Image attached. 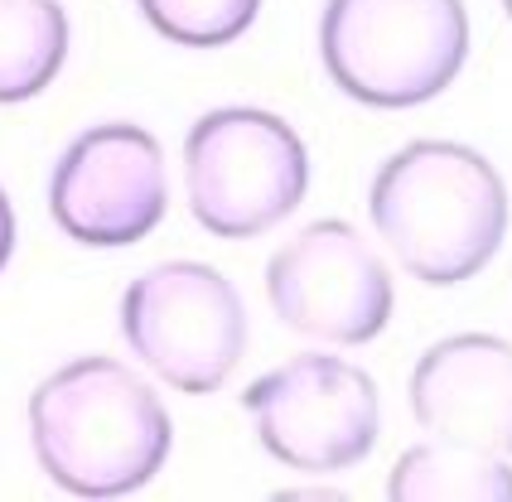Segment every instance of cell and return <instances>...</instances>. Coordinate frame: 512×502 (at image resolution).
Here are the masks:
<instances>
[{
	"mask_svg": "<svg viewBox=\"0 0 512 502\" xmlns=\"http://www.w3.org/2000/svg\"><path fill=\"white\" fill-rule=\"evenodd\" d=\"M29 445L63 493L126 498L165 469L174 420L131 363L87 353L29 391Z\"/></svg>",
	"mask_w": 512,
	"mask_h": 502,
	"instance_id": "6da1fadb",
	"label": "cell"
},
{
	"mask_svg": "<svg viewBox=\"0 0 512 502\" xmlns=\"http://www.w3.org/2000/svg\"><path fill=\"white\" fill-rule=\"evenodd\" d=\"M377 237L426 285L479 276L508 237V184L474 145L411 140L372 174Z\"/></svg>",
	"mask_w": 512,
	"mask_h": 502,
	"instance_id": "7a4b0ae2",
	"label": "cell"
},
{
	"mask_svg": "<svg viewBox=\"0 0 512 502\" xmlns=\"http://www.w3.org/2000/svg\"><path fill=\"white\" fill-rule=\"evenodd\" d=\"M319 58L363 107H426L469 58V10L464 0H324Z\"/></svg>",
	"mask_w": 512,
	"mask_h": 502,
	"instance_id": "3957f363",
	"label": "cell"
},
{
	"mask_svg": "<svg viewBox=\"0 0 512 502\" xmlns=\"http://www.w3.org/2000/svg\"><path fill=\"white\" fill-rule=\"evenodd\" d=\"M310 189V155L295 126L261 107L203 112L184 136V198L203 232L247 242L281 227Z\"/></svg>",
	"mask_w": 512,
	"mask_h": 502,
	"instance_id": "277c9868",
	"label": "cell"
},
{
	"mask_svg": "<svg viewBox=\"0 0 512 502\" xmlns=\"http://www.w3.org/2000/svg\"><path fill=\"white\" fill-rule=\"evenodd\" d=\"M121 334L165 387L208 396L247 353V305L218 266L160 261L126 285Z\"/></svg>",
	"mask_w": 512,
	"mask_h": 502,
	"instance_id": "5b68a950",
	"label": "cell"
},
{
	"mask_svg": "<svg viewBox=\"0 0 512 502\" xmlns=\"http://www.w3.org/2000/svg\"><path fill=\"white\" fill-rule=\"evenodd\" d=\"M261 449L295 474H343L363 464L382 430L377 382L334 353H295L242 391Z\"/></svg>",
	"mask_w": 512,
	"mask_h": 502,
	"instance_id": "8992f818",
	"label": "cell"
},
{
	"mask_svg": "<svg viewBox=\"0 0 512 502\" xmlns=\"http://www.w3.org/2000/svg\"><path fill=\"white\" fill-rule=\"evenodd\" d=\"M266 300L295 334L334 348H363L392 319V276L353 223L319 218L266 261Z\"/></svg>",
	"mask_w": 512,
	"mask_h": 502,
	"instance_id": "52a82bcc",
	"label": "cell"
},
{
	"mask_svg": "<svg viewBox=\"0 0 512 502\" xmlns=\"http://www.w3.org/2000/svg\"><path fill=\"white\" fill-rule=\"evenodd\" d=\"M170 208L165 150L136 121H102L68 140L49 174V213L78 247H131Z\"/></svg>",
	"mask_w": 512,
	"mask_h": 502,
	"instance_id": "ba28073f",
	"label": "cell"
},
{
	"mask_svg": "<svg viewBox=\"0 0 512 502\" xmlns=\"http://www.w3.org/2000/svg\"><path fill=\"white\" fill-rule=\"evenodd\" d=\"M411 416L435 440L512 454V343L498 334L440 338L411 367Z\"/></svg>",
	"mask_w": 512,
	"mask_h": 502,
	"instance_id": "9c48e42d",
	"label": "cell"
},
{
	"mask_svg": "<svg viewBox=\"0 0 512 502\" xmlns=\"http://www.w3.org/2000/svg\"><path fill=\"white\" fill-rule=\"evenodd\" d=\"M387 498L397 502H512V469L503 454L459 445V440H426L411 445L392 464Z\"/></svg>",
	"mask_w": 512,
	"mask_h": 502,
	"instance_id": "30bf717a",
	"label": "cell"
},
{
	"mask_svg": "<svg viewBox=\"0 0 512 502\" xmlns=\"http://www.w3.org/2000/svg\"><path fill=\"white\" fill-rule=\"evenodd\" d=\"M68 15L58 0H0V107L39 97L68 63Z\"/></svg>",
	"mask_w": 512,
	"mask_h": 502,
	"instance_id": "8fae6325",
	"label": "cell"
},
{
	"mask_svg": "<svg viewBox=\"0 0 512 502\" xmlns=\"http://www.w3.org/2000/svg\"><path fill=\"white\" fill-rule=\"evenodd\" d=\"M145 25L184 49L237 44L261 15V0H136Z\"/></svg>",
	"mask_w": 512,
	"mask_h": 502,
	"instance_id": "7c38bea8",
	"label": "cell"
},
{
	"mask_svg": "<svg viewBox=\"0 0 512 502\" xmlns=\"http://www.w3.org/2000/svg\"><path fill=\"white\" fill-rule=\"evenodd\" d=\"M15 256V208H10V194L0 189V271L10 266Z\"/></svg>",
	"mask_w": 512,
	"mask_h": 502,
	"instance_id": "4fadbf2b",
	"label": "cell"
},
{
	"mask_svg": "<svg viewBox=\"0 0 512 502\" xmlns=\"http://www.w3.org/2000/svg\"><path fill=\"white\" fill-rule=\"evenodd\" d=\"M503 10H508V20H512V0H503Z\"/></svg>",
	"mask_w": 512,
	"mask_h": 502,
	"instance_id": "5bb4252c",
	"label": "cell"
}]
</instances>
